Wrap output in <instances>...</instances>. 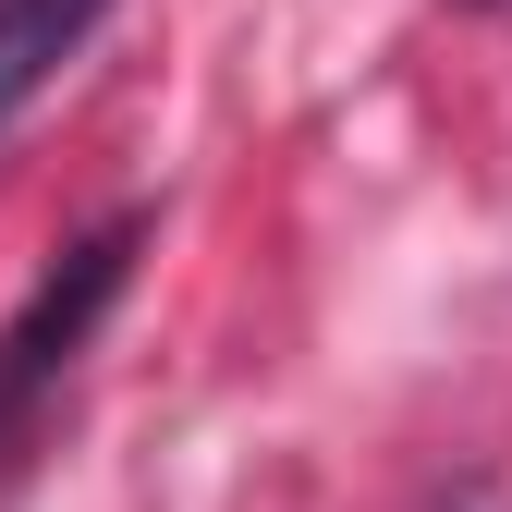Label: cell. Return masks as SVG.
Masks as SVG:
<instances>
[{
	"label": "cell",
	"instance_id": "1",
	"mask_svg": "<svg viewBox=\"0 0 512 512\" xmlns=\"http://www.w3.org/2000/svg\"><path fill=\"white\" fill-rule=\"evenodd\" d=\"M135 256H147V208H110L98 232H74L49 256V269L25 281V305L0 317V476L25 464V439L37 415L61 403V378H74V354L98 342V317L122 305V281H135Z\"/></svg>",
	"mask_w": 512,
	"mask_h": 512
},
{
	"label": "cell",
	"instance_id": "2",
	"mask_svg": "<svg viewBox=\"0 0 512 512\" xmlns=\"http://www.w3.org/2000/svg\"><path fill=\"white\" fill-rule=\"evenodd\" d=\"M98 25H110V0H0V135L86 61Z\"/></svg>",
	"mask_w": 512,
	"mask_h": 512
}]
</instances>
